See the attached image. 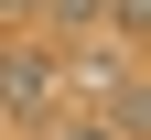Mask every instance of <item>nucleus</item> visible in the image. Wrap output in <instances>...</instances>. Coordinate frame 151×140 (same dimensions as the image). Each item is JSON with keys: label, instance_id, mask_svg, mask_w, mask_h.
Returning a JSON list of instances; mask_svg holds the SVG:
<instances>
[{"label": "nucleus", "instance_id": "nucleus-1", "mask_svg": "<svg viewBox=\"0 0 151 140\" xmlns=\"http://www.w3.org/2000/svg\"><path fill=\"white\" fill-rule=\"evenodd\" d=\"M54 97H65L54 54H0V129L11 118H54Z\"/></svg>", "mask_w": 151, "mask_h": 140}, {"label": "nucleus", "instance_id": "nucleus-2", "mask_svg": "<svg viewBox=\"0 0 151 140\" xmlns=\"http://www.w3.org/2000/svg\"><path fill=\"white\" fill-rule=\"evenodd\" d=\"M54 140H129L119 118H54Z\"/></svg>", "mask_w": 151, "mask_h": 140}, {"label": "nucleus", "instance_id": "nucleus-3", "mask_svg": "<svg viewBox=\"0 0 151 140\" xmlns=\"http://www.w3.org/2000/svg\"><path fill=\"white\" fill-rule=\"evenodd\" d=\"M22 11H43V0H0V22H22Z\"/></svg>", "mask_w": 151, "mask_h": 140}]
</instances>
